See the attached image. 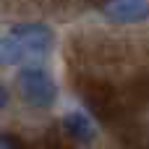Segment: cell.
I'll use <instances>...</instances> for the list:
<instances>
[{
	"label": "cell",
	"mask_w": 149,
	"mask_h": 149,
	"mask_svg": "<svg viewBox=\"0 0 149 149\" xmlns=\"http://www.w3.org/2000/svg\"><path fill=\"white\" fill-rule=\"evenodd\" d=\"M55 37L52 31L45 26V24H21V26H13L10 34L3 39V63L5 65H13V63H21L31 55H45L50 47H52Z\"/></svg>",
	"instance_id": "obj_1"
},
{
	"label": "cell",
	"mask_w": 149,
	"mask_h": 149,
	"mask_svg": "<svg viewBox=\"0 0 149 149\" xmlns=\"http://www.w3.org/2000/svg\"><path fill=\"white\" fill-rule=\"evenodd\" d=\"M18 86H21L24 100L34 107H50L55 102V94H58L50 73L45 68H37V65H26L18 73Z\"/></svg>",
	"instance_id": "obj_2"
},
{
	"label": "cell",
	"mask_w": 149,
	"mask_h": 149,
	"mask_svg": "<svg viewBox=\"0 0 149 149\" xmlns=\"http://www.w3.org/2000/svg\"><path fill=\"white\" fill-rule=\"evenodd\" d=\"M107 18L118 21V24H139L144 21L149 13V3L147 0H110L105 5Z\"/></svg>",
	"instance_id": "obj_3"
},
{
	"label": "cell",
	"mask_w": 149,
	"mask_h": 149,
	"mask_svg": "<svg viewBox=\"0 0 149 149\" xmlns=\"http://www.w3.org/2000/svg\"><path fill=\"white\" fill-rule=\"evenodd\" d=\"M60 128H63V134H65L68 139L79 141V144H89V141L97 136V128H94L92 118L84 115V113H68V115L63 118Z\"/></svg>",
	"instance_id": "obj_4"
},
{
	"label": "cell",
	"mask_w": 149,
	"mask_h": 149,
	"mask_svg": "<svg viewBox=\"0 0 149 149\" xmlns=\"http://www.w3.org/2000/svg\"><path fill=\"white\" fill-rule=\"evenodd\" d=\"M86 102H89V107L97 113V115H110L113 113V97H110V89H105V86H97V89H92V92H86Z\"/></svg>",
	"instance_id": "obj_5"
},
{
	"label": "cell",
	"mask_w": 149,
	"mask_h": 149,
	"mask_svg": "<svg viewBox=\"0 0 149 149\" xmlns=\"http://www.w3.org/2000/svg\"><path fill=\"white\" fill-rule=\"evenodd\" d=\"M3 144H5V147H18V141L10 139V136H5V134H3Z\"/></svg>",
	"instance_id": "obj_6"
}]
</instances>
